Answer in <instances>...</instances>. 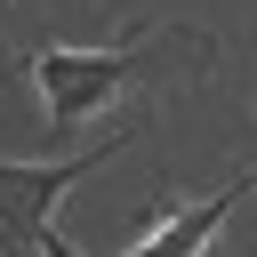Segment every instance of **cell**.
Here are the masks:
<instances>
[{"instance_id":"cell-1","label":"cell","mask_w":257,"mask_h":257,"mask_svg":"<svg viewBox=\"0 0 257 257\" xmlns=\"http://www.w3.org/2000/svg\"><path fill=\"white\" fill-rule=\"evenodd\" d=\"M120 137H128V128L96 137L80 161H0V257H40V241L56 233V225H48V217H56V201H64L96 161H112V153H120Z\"/></svg>"},{"instance_id":"cell-2","label":"cell","mask_w":257,"mask_h":257,"mask_svg":"<svg viewBox=\"0 0 257 257\" xmlns=\"http://www.w3.org/2000/svg\"><path fill=\"white\" fill-rule=\"evenodd\" d=\"M137 56H145V32L112 40V48H32V80H40L48 128H80L96 104H112L128 88Z\"/></svg>"},{"instance_id":"cell-3","label":"cell","mask_w":257,"mask_h":257,"mask_svg":"<svg viewBox=\"0 0 257 257\" xmlns=\"http://www.w3.org/2000/svg\"><path fill=\"white\" fill-rule=\"evenodd\" d=\"M241 193H249V177H233L225 193H209V201H193V209H169V217H161L128 257H201V249L217 241V225L233 217V201H241Z\"/></svg>"},{"instance_id":"cell-4","label":"cell","mask_w":257,"mask_h":257,"mask_svg":"<svg viewBox=\"0 0 257 257\" xmlns=\"http://www.w3.org/2000/svg\"><path fill=\"white\" fill-rule=\"evenodd\" d=\"M40 257H80V249H72L64 233H48V241H40Z\"/></svg>"}]
</instances>
